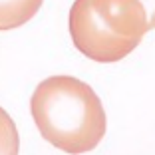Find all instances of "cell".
Returning a JSON list of instances; mask_svg holds the SVG:
<instances>
[{"label":"cell","instance_id":"obj_1","mask_svg":"<svg viewBox=\"0 0 155 155\" xmlns=\"http://www.w3.org/2000/svg\"><path fill=\"white\" fill-rule=\"evenodd\" d=\"M30 111L40 135L56 149L80 155L96 149L107 127L97 94L74 76H50L32 91Z\"/></svg>","mask_w":155,"mask_h":155},{"label":"cell","instance_id":"obj_2","mask_svg":"<svg viewBox=\"0 0 155 155\" xmlns=\"http://www.w3.org/2000/svg\"><path fill=\"white\" fill-rule=\"evenodd\" d=\"M149 28L145 4L133 0H78L68 16L74 46L100 64L129 56Z\"/></svg>","mask_w":155,"mask_h":155},{"label":"cell","instance_id":"obj_3","mask_svg":"<svg viewBox=\"0 0 155 155\" xmlns=\"http://www.w3.org/2000/svg\"><path fill=\"white\" fill-rule=\"evenodd\" d=\"M40 8V2H4L2 4V14H12V18L2 20V30L14 28L18 24H24L36 10Z\"/></svg>","mask_w":155,"mask_h":155}]
</instances>
